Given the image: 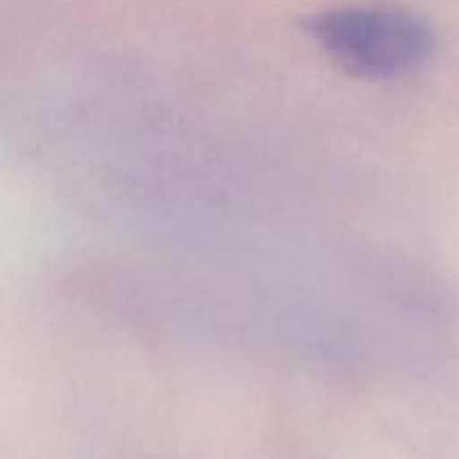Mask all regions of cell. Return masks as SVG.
Segmentation results:
<instances>
[{
  "mask_svg": "<svg viewBox=\"0 0 459 459\" xmlns=\"http://www.w3.org/2000/svg\"><path fill=\"white\" fill-rule=\"evenodd\" d=\"M332 63L366 81H397L420 72L435 52V31L402 4H343L305 22Z\"/></svg>",
  "mask_w": 459,
  "mask_h": 459,
  "instance_id": "1",
  "label": "cell"
}]
</instances>
